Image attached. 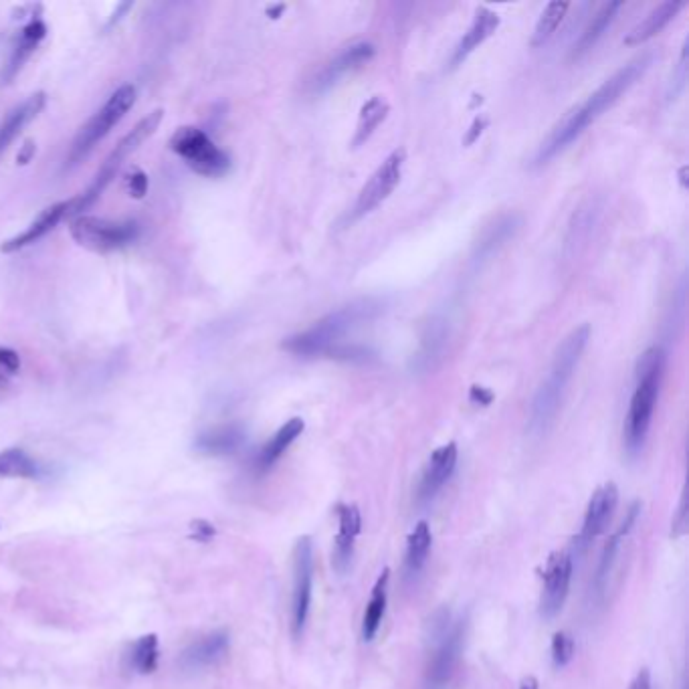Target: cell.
I'll list each match as a JSON object with an SVG mask.
<instances>
[{"mask_svg":"<svg viewBox=\"0 0 689 689\" xmlns=\"http://www.w3.org/2000/svg\"><path fill=\"white\" fill-rule=\"evenodd\" d=\"M653 57L641 55L633 61H629L625 67H621L617 73H613L597 91L590 93L586 100L578 106H574L546 136V140L538 146L534 156V166H544L558 154H562L576 138L582 136V132L597 122L607 110H611L621 97L643 77V73L649 69Z\"/></svg>","mask_w":689,"mask_h":689,"instance_id":"1","label":"cell"},{"mask_svg":"<svg viewBox=\"0 0 689 689\" xmlns=\"http://www.w3.org/2000/svg\"><path fill=\"white\" fill-rule=\"evenodd\" d=\"M590 338V326L582 324L574 328L556 348L548 374L540 382L536 395L532 399L530 407V421L528 431L534 437L546 435L552 425L558 419V413L562 409L564 397L570 380L574 378V372L582 360L584 348Z\"/></svg>","mask_w":689,"mask_h":689,"instance_id":"2","label":"cell"},{"mask_svg":"<svg viewBox=\"0 0 689 689\" xmlns=\"http://www.w3.org/2000/svg\"><path fill=\"white\" fill-rule=\"evenodd\" d=\"M384 310V304L376 298H360L354 300L320 322H316L306 332L295 334L283 342V348L295 356H334L342 346H346L344 338L354 330L362 328L376 320Z\"/></svg>","mask_w":689,"mask_h":689,"instance_id":"3","label":"cell"},{"mask_svg":"<svg viewBox=\"0 0 689 689\" xmlns=\"http://www.w3.org/2000/svg\"><path fill=\"white\" fill-rule=\"evenodd\" d=\"M665 370V352L661 348H649L637 362V386L627 413L625 443L631 455L639 453L645 445L655 405L659 399L661 378Z\"/></svg>","mask_w":689,"mask_h":689,"instance_id":"4","label":"cell"},{"mask_svg":"<svg viewBox=\"0 0 689 689\" xmlns=\"http://www.w3.org/2000/svg\"><path fill=\"white\" fill-rule=\"evenodd\" d=\"M164 118L162 110H154L152 114H148L146 118H142L134 130L130 134H126L120 144L112 150V154L106 158V162L102 164V168L95 172L91 184L85 188V192H81L75 199H71V209H69V219H75L79 215H83L100 196L104 194V190L110 186V182L116 178V174L120 172V168L124 166V162L148 140L156 134V130L160 128Z\"/></svg>","mask_w":689,"mask_h":689,"instance_id":"5","label":"cell"},{"mask_svg":"<svg viewBox=\"0 0 689 689\" xmlns=\"http://www.w3.org/2000/svg\"><path fill=\"white\" fill-rule=\"evenodd\" d=\"M431 655L425 673V689H447L459 667L465 645V621L449 611H437L431 621Z\"/></svg>","mask_w":689,"mask_h":689,"instance_id":"6","label":"cell"},{"mask_svg":"<svg viewBox=\"0 0 689 689\" xmlns=\"http://www.w3.org/2000/svg\"><path fill=\"white\" fill-rule=\"evenodd\" d=\"M134 104H136V87L132 83L118 87L108 97V102L89 118V122L75 136L69 156H67L69 166H75L81 160H85L91 154V150L124 120V116L134 108Z\"/></svg>","mask_w":689,"mask_h":689,"instance_id":"7","label":"cell"},{"mask_svg":"<svg viewBox=\"0 0 689 689\" xmlns=\"http://www.w3.org/2000/svg\"><path fill=\"white\" fill-rule=\"evenodd\" d=\"M170 150L201 176L219 178L229 172L231 158L203 130L194 126L178 128L170 138Z\"/></svg>","mask_w":689,"mask_h":689,"instance_id":"8","label":"cell"},{"mask_svg":"<svg viewBox=\"0 0 689 689\" xmlns=\"http://www.w3.org/2000/svg\"><path fill=\"white\" fill-rule=\"evenodd\" d=\"M69 231L77 245L95 253L124 249L138 237V225L134 221H110L91 215L71 219Z\"/></svg>","mask_w":689,"mask_h":689,"instance_id":"9","label":"cell"},{"mask_svg":"<svg viewBox=\"0 0 689 689\" xmlns=\"http://www.w3.org/2000/svg\"><path fill=\"white\" fill-rule=\"evenodd\" d=\"M314 590V544L310 536H302L293 548V601H291V631L293 637H302Z\"/></svg>","mask_w":689,"mask_h":689,"instance_id":"10","label":"cell"},{"mask_svg":"<svg viewBox=\"0 0 689 689\" xmlns=\"http://www.w3.org/2000/svg\"><path fill=\"white\" fill-rule=\"evenodd\" d=\"M405 166V150L392 152L368 178V182L362 186V190L356 196V203L350 211V221H358L372 213L378 205H382L390 192L395 190L401 182Z\"/></svg>","mask_w":689,"mask_h":689,"instance_id":"11","label":"cell"},{"mask_svg":"<svg viewBox=\"0 0 689 689\" xmlns=\"http://www.w3.org/2000/svg\"><path fill=\"white\" fill-rule=\"evenodd\" d=\"M574 562L564 550H556L546 558L542 570V595H540V615L544 619H554L570 593Z\"/></svg>","mask_w":689,"mask_h":689,"instance_id":"12","label":"cell"},{"mask_svg":"<svg viewBox=\"0 0 689 689\" xmlns=\"http://www.w3.org/2000/svg\"><path fill=\"white\" fill-rule=\"evenodd\" d=\"M617 504H619V487L613 481H607L595 489V494L590 496L586 512H584L582 528L576 538L578 544L586 546L607 530L617 510Z\"/></svg>","mask_w":689,"mask_h":689,"instance_id":"13","label":"cell"},{"mask_svg":"<svg viewBox=\"0 0 689 689\" xmlns=\"http://www.w3.org/2000/svg\"><path fill=\"white\" fill-rule=\"evenodd\" d=\"M362 530V516L358 506L342 504L338 506V534L334 538V552H332V566L336 572L346 574L354 558L356 538Z\"/></svg>","mask_w":689,"mask_h":689,"instance_id":"14","label":"cell"},{"mask_svg":"<svg viewBox=\"0 0 689 689\" xmlns=\"http://www.w3.org/2000/svg\"><path fill=\"white\" fill-rule=\"evenodd\" d=\"M459 451L455 443H447L439 449H435L427 461V467L423 471L421 483H419V500L429 502L437 496V491L451 479L455 467H457Z\"/></svg>","mask_w":689,"mask_h":689,"instance_id":"15","label":"cell"},{"mask_svg":"<svg viewBox=\"0 0 689 689\" xmlns=\"http://www.w3.org/2000/svg\"><path fill=\"white\" fill-rule=\"evenodd\" d=\"M69 209H71L69 201L57 203L53 207H47L23 233H19L17 237H13V239H9V241H5L3 245H0V253L11 255V253H17V251L37 243L47 233H51L63 219H69Z\"/></svg>","mask_w":689,"mask_h":689,"instance_id":"16","label":"cell"},{"mask_svg":"<svg viewBox=\"0 0 689 689\" xmlns=\"http://www.w3.org/2000/svg\"><path fill=\"white\" fill-rule=\"evenodd\" d=\"M374 55V47L370 43H356L348 49H344L336 59H332L316 77L314 81V89L316 91H324L328 87H332L334 83H338L346 73L358 69L360 65H364L366 61H370Z\"/></svg>","mask_w":689,"mask_h":689,"instance_id":"17","label":"cell"},{"mask_svg":"<svg viewBox=\"0 0 689 689\" xmlns=\"http://www.w3.org/2000/svg\"><path fill=\"white\" fill-rule=\"evenodd\" d=\"M45 106L47 95L43 91H37L29 95L19 108H15L3 122H0V152L7 150L23 134V130L43 112Z\"/></svg>","mask_w":689,"mask_h":689,"instance_id":"18","label":"cell"},{"mask_svg":"<svg viewBox=\"0 0 689 689\" xmlns=\"http://www.w3.org/2000/svg\"><path fill=\"white\" fill-rule=\"evenodd\" d=\"M500 27V17L498 13L489 11L485 7H481L475 13V19L471 23V27L467 29V33L463 35V39L459 41V45L453 51L451 57V65H459L461 61H465L479 45H483L491 35H494Z\"/></svg>","mask_w":689,"mask_h":689,"instance_id":"19","label":"cell"},{"mask_svg":"<svg viewBox=\"0 0 689 689\" xmlns=\"http://www.w3.org/2000/svg\"><path fill=\"white\" fill-rule=\"evenodd\" d=\"M304 429H306V423L300 417H293L283 427H279V431L259 451L257 461H255L257 471L261 473L269 471L281 459V455L291 447V443L304 433Z\"/></svg>","mask_w":689,"mask_h":689,"instance_id":"20","label":"cell"},{"mask_svg":"<svg viewBox=\"0 0 689 689\" xmlns=\"http://www.w3.org/2000/svg\"><path fill=\"white\" fill-rule=\"evenodd\" d=\"M685 7V3L681 0H665L659 7H655L627 37H625V45L633 47V45H641L647 43L649 39H653L655 35H659L675 17L677 13Z\"/></svg>","mask_w":689,"mask_h":689,"instance_id":"21","label":"cell"},{"mask_svg":"<svg viewBox=\"0 0 689 689\" xmlns=\"http://www.w3.org/2000/svg\"><path fill=\"white\" fill-rule=\"evenodd\" d=\"M639 514H641V502H635V504L629 508L625 520H623L621 526H619V530L609 538V542H607V546H605V550H603L599 568H597V576H595V586H597L599 593H603V590H605L607 576H609V572H611V568H613V564H615V558H617V554H619V550H621V544H623L625 538L633 532Z\"/></svg>","mask_w":689,"mask_h":689,"instance_id":"22","label":"cell"},{"mask_svg":"<svg viewBox=\"0 0 689 689\" xmlns=\"http://www.w3.org/2000/svg\"><path fill=\"white\" fill-rule=\"evenodd\" d=\"M229 651V633L227 631H213L199 641H194L184 651V665L188 667H205L217 663Z\"/></svg>","mask_w":689,"mask_h":689,"instance_id":"23","label":"cell"},{"mask_svg":"<svg viewBox=\"0 0 689 689\" xmlns=\"http://www.w3.org/2000/svg\"><path fill=\"white\" fill-rule=\"evenodd\" d=\"M388 582H390V568H384L372 586V595H370V601L366 605L364 619H362V639L366 643L376 637V633L382 625V619L386 613V603H388Z\"/></svg>","mask_w":689,"mask_h":689,"instance_id":"24","label":"cell"},{"mask_svg":"<svg viewBox=\"0 0 689 689\" xmlns=\"http://www.w3.org/2000/svg\"><path fill=\"white\" fill-rule=\"evenodd\" d=\"M433 546V534H431V526L421 520L409 534L407 540V552H405V572L407 576H417L427 560H429V552Z\"/></svg>","mask_w":689,"mask_h":689,"instance_id":"25","label":"cell"},{"mask_svg":"<svg viewBox=\"0 0 689 689\" xmlns=\"http://www.w3.org/2000/svg\"><path fill=\"white\" fill-rule=\"evenodd\" d=\"M243 441H245V433L239 427L235 425L217 427L196 439V449L205 455H215V457L231 455L241 447Z\"/></svg>","mask_w":689,"mask_h":689,"instance_id":"26","label":"cell"},{"mask_svg":"<svg viewBox=\"0 0 689 689\" xmlns=\"http://www.w3.org/2000/svg\"><path fill=\"white\" fill-rule=\"evenodd\" d=\"M621 7H623L621 3H609V5H603V7H601V11L593 17V21L588 23V27H586L584 33L580 35L578 43L574 45V55H576V57H580L582 53L590 51V49H593V47L597 45V41L605 35V31H607V29L611 27V23L615 21V17H617V13H619Z\"/></svg>","mask_w":689,"mask_h":689,"instance_id":"27","label":"cell"},{"mask_svg":"<svg viewBox=\"0 0 689 689\" xmlns=\"http://www.w3.org/2000/svg\"><path fill=\"white\" fill-rule=\"evenodd\" d=\"M388 110L390 108H388L384 97H380V95L370 97V100L360 110L358 124H356V134H354L352 144L354 146H362L376 132V128L386 120Z\"/></svg>","mask_w":689,"mask_h":689,"instance_id":"28","label":"cell"},{"mask_svg":"<svg viewBox=\"0 0 689 689\" xmlns=\"http://www.w3.org/2000/svg\"><path fill=\"white\" fill-rule=\"evenodd\" d=\"M445 340H447V330H445V322L441 320H433V324H429L423 342H421V350L417 354V368L419 370H429L435 368L437 360L443 354L445 348Z\"/></svg>","mask_w":689,"mask_h":689,"instance_id":"29","label":"cell"},{"mask_svg":"<svg viewBox=\"0 0 689 689\" xmlns=\"http://www.w3.org/2000/svg\"><path fill=\"white\" fill-rule=\"evenodd\" d=\"M45 37V25L41 21L31 23L29 27L23 29L17 47L13 49V57L9 63V71H7V79H13L17 71H21L23 63L33 55V51L39 47V43Z\"/></svg>","mask_w":689,"mask_h":689,"instance_id":"30","label":"cell"},{"mask_svg":"<svg viewBox=\"0 0 689 689\" xmlns=\"http://www.w3.org/2000/svg\"><path fill=\"white\" fill-rule=\"evenodd\" d=\"M39 475V465L23 449L13 447L0 451V477L33 479Z\"/></svg>","mask_w":689,"mask_h":689,"instance_id":"31","label":"cell"},{"mask_svg":"<svg viewBox=\"0 0 689 689\" xmlns=\"http://www.w3.org/2000/svg\"><path fill=\"white\" fill-rule=\"evenodd\" d=\"M130 667L140 675H150L158 669V635H142L130 651Z\"/></svg>","mask_w":689,"mask_h":689,"instance_id":"32","label":"cell"},{"mask_svg":"<svg viewBox=\"0 0 689 689\" xmlns=\"http://www.w3.org/2000/svg\"><path fill=\"white\" fill-rule=\"evenodd\" d=\"M568 9H570V5L568 3H560V0L546 5V9L542 11V15H540V19L536 23L534 35H532V47H540V45L550 41V37L556 33L560 23L564 21Z\"/></svg>","mask_w":689,"mask_h":689,"instance_id":"33","label":"cell"},{"mask_svg":"<svg viewBox=\"0 0 689 689\" xmlns=\"http://www.w3.org/2000/svg\"><path fill=\"white\" fill-rule=\"evenodd\" d=\"M574 649H576V643L568 631L554 633V637H552V661L558 669L566 667L572 661Z\"/></svg>","mask_w":689,"mask_h":689,"instance_id":"34","label":"cell"},{"mask_svg":"<svg viewBox=\"0 0 689 689\" xmlns=\"http://www.w3.org/2000/svg\"><path fill=\"white\" fill-rule=\"evenodd\" d=\"M19 370H21L19 354L11 348L0 346V395L9 388L11 380L19 374Z\"/></svg>","mask_w":689,"mask_h":689,"instance_id":"35","label":"cell"},{"mask_svg":"<svg viewBox=\"0 0 689 689\" xmlns=\"http://www.w3.org/2000/svg\"><path fill=\"white\" fill-rule=\"evenodd\" d=\"M512 233H514V219H506L504 223H498L496 229H491V231L485 235V241L479 243V253H481V255L494 253V243H496V247L502 245Z\"/></svg>","mask_w":689,"mask_h":689,"instance_id":"36","label":"cell"},{"mask_svg":"<svg viewBox=\"0 0 689 689\" xmlns=\"http://www.w3.org/2000/svg\"><path fill=\"white\" fill-rule=\"evenodd\" d=\"M188 528H190V540H196V542H201V544H207V542H211L217 536L215 524L205 520V518L192 520Z\"/></svg>","mask_w":689,"mask_h":689,"instance_id":"37","label":"cell"},{"mask_svg":"<svg viewBox=\"0 0 689 689\" xmlns=\"http://www.w3.org/2000/svg\"><path fill=\"white\" fill-rule=\"evenodd\" d=\"M687 498L683 496L681 502H679V508L673 516V522H671V536L673 538H681L687 534Z\"/></svg>","mask_w":689,"mask_h":689,"instance_id":"38","label":"cell"},{"mask_svg":"<svg viewBox=\"0 0 689 689\" xmlns=\"http://www.w3.org/2000/svg\"><path fill=\"white\" fill-rule=\"evenodd\" d=\"M629 689H653V679H651V671L647 667H641L637 671V675L633 677Z\"/></svg>","mask_w":689,"mask_h":689,"instance_id":"39","label":"cell"},{"mask_svg":"<svg viewBox=\"0 0 689 689\" xmlns=\"http://www.w3.org/2000/svg\"><path fill=\"white\" fill-rule=\"evenodd\" d=\"M471 401H477L479 405H489L491 403V392H485L479 386H473L471 390Z\"/></svg>","mask_w":689,"mask_h":689,"instance_id":"40","label":"cell"},{"mask_svg":"<svg viewBox=\"0 0 689 689\" xmlns=\"http://www.w3.org/2000/svg\"><path fill=\"white\" fill-rule=\"evenodd\" d=\"M520 689H540V683L534 675H526L522 681H520Z\"/></svg>","mask_w":689,"mask_h":689,"instance_id":"41","label":"cell"}]
</instances>
